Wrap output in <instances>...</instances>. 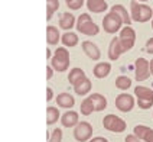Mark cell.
Returning <instances> with one entry per match:
<instances>
[{"instance_id":"cell-21","label":"cell","mask_w":153,"mask_h":142,"mask_svg":"<svg viewBox=\"0 0 153 142\" xmlns=\"http://www.w3.org/2000/svg\"><path fill=\"white\" fill-rule=\"evenodd\" d=\"M59 117H61V113H59V110H58L56 107L49 106V107L46 109V123H48V125H53V123H56Z\"/></svg>"},{"instance_id":"cell-29","label":"cell","mask_w":153,"mask_h":142,"mask_svg":"<svg viewBox=\"0 0 153 142\" xmlns=\"http://www.w3.org/2000/svg\"><path fill=\"white\" fill-rule=\"evenodd\" d=\"M61 141H62V131H61L59 128H55V129L52 131L48 142H61Z\"/></svg>"},{"instance_id":"cell-15","label":"cell","mask_w":153,"mask_h":142,"mask_svg":"<svg viewBox=\"0 0 153 142\" xmlns=\"http://www.w3.org/2000/svg\"><path fill=\"white\" fill-rule=\"evenodd\" d=\"M74 25H76V23H75V16L72 13L65 12V13H62L59 16V26L62 29L69 31L71 28H74Z\"/></svg>"},{"instance_id":"cell-5","label":"cell","mask_w":153,"mask_h":142,"mask_svg":"<svg viewBox=\"0 0 153 142\" xmlns=\"http://www.w3.org/2000/svg\"><path fill=\"white\" fill-rule=\"evenodd\" d=\"M120 44H121V50L123 52L130 51L134 47V41H136V32L130 25H126L121 31H120Z\"/></svg>"},{"instance_id":"cell-2","label":"cell","mask_w":153,"mask_h":142,"mask_svg":"<svg viewBox=\"0 0 153 142\" xmlns=\"http://www.w3.org/2000/svg\"><path fill=\"white\" fill-rule=\"evenodd\" d=\"M75 26H76V31H78L79 34L88 35V36L97 35L98 32H100L98 25H97L93 19H91V16H90L88 13H82V15H79Z\"/></svg>"},{"instance_id":"cell-42","label":"cell","mask_w":153,"mask_h":142,"mask_svg":"<svg viewBox=\"0 0 153 142\" xmlns=\"http://www.w3.org/2000/svg\"><path fill=\"white\" fill-rule=\"evenodd\" d=\"M152 28H153V20H152Z\"/></svg>"},{"instance_id":"cell-41","label":"cell","mask_w":153,"mask_h":142,"mask_svg":"<svg viewBox=\"0 0 153 142\" xmlns=\"http://www.w3.org/2000/svg\"><path fill=\"white\" fill-rule=\"evenodd\" d=\"M140 2H147V0H140Z\"/></svg>"},{"instance_id":"cell-11","label":"cell","mask_w":153,"mask_h":142,"mask_svg":"<svg viewBox=\"0 0 153 142\" xmlns=\"http://www.w3.org/2000/svg\"><path fill=\"white\" fill-rule=\"evenodd\" d=\"M82 51L85 52V55L91 59H98L101 52H100V48L91 41H84L82 42Z\"/></svg>"},{"instance_id":"cell-18","label":"cell","mask_w":153,"mask_h":142,"mask_svg":"<svg viewBox=\"0 0 153 142\" xmlns=\"http://www.w3.org/2000/svg\"><path fill=\"white\" fill-rule=\"evenodd\" d=\"M111 12H114V13H117L121 19H123V23L124 25H130L131 23V15H128V12L126 10V8L123 6V5H114L113 8H111Z\"/></svg>"},{"instance_id":"cell-19","label":"cell","mask_w":153,"mask_h":142,"mask_svg":"<svg viewBox=\"0 0 153 142\" xmlns=\"http://www.w3.org/2000/svg\"><path fill=\"white\" fill-rule=\"evenodd\" d=\"M46 42L49 45H56L59 42V31L56 26L49 25L46 28Z\"/></svg>"},{"instance_id":"cell-33","label":"cell","mask_w":153,"mask_h":142,"mask_svg":"<svg viewBox=\"0 0 153 142\" xmlns=\"http://www.w3.org/2000/svg\"><path fill=\"white\" fill-rule=\"evenodd\" d=\"M146 51L149 54H153V38H150L149 41L146 42Z\"/></svg>"},{"instance_id":"cell-37","label":"cell","mask_w":153,"mask_h":142,"mask_svg":"<svg viewBox=\"0 0 153 142\" xmlns=\"http://www.w3.org/2000/svg\"><path fill=\"white\" fill-rule=\"evenodd\" d=\"M88 142H108L104 136H97V138H93L91 141H88Z\"/></svg>"},{"instance_id":"cell-3","label":"cell","mask_w":153,"mask_h":142,"mask_svg":"<svg viewBox=\"0 0 153 142\" xmlns=\"http://www.w3.org/2000/svg\"><path fill=\"white\" fill-rule=\"evenodd\" d=\"M51 65L53 67L55 71H65V70H68L69 67V54H68V50L65 48V47H59V48H56L55 51V54H53V57L51 58Z\"/></svg>"},{"instance_id":"cell-16","label":"cell","mask_w":153,"mask_h":142,"mask_svg":"<svg viewBox=\"0 0 153 142\" xmlns=\"http://www.w3.org/2000/svg\"><path fill=\"white\" fill-rule=\"evenodd\" d=\"M87 9L93 13H101L107 10V2L105 0H87Z\"/></svg>"},{"instance_id":"cell-23","label":"cell","mask_w":153,"mask_h":142,"mask_svg":"<svg viewBox=\"0 0 153 142\" xmlns=\"http://www.w3.org/2000/svg\"><path fill=\"white\" fill-rule=\"evenodd\" d=\"M61 41H62V45H65V47H75L78 44V35L74 32H67L62 35Z\"/></svg>"},{"instance_id":"cell-32","label":"cell","mask_w":153,"mask_h":142,"mask_svg":"<svg viewBox=\"0 0 153 142\" xmlns=\"http://www.w3.org/2000/svg\"><path fill=\"white\" fill-rule=\"evenodd\" d=\"M126 142H142V139L137 138L134 134H131V135H127V136H126Z\"/></svg>"},{"instance_id":"cell-31","label":"cell","mask_w":153,"mask_h":142,"mask_svg":"<svg viewBox=\"0 0 153 142\" xmlns=\"http://www.w3.org/2000/svg\"><path fill=\"white\" fill-rule=\"evenodd\" d=\"M67 5H68L69 9H72V10H78V9L84 5V0H71V2H68Z\"/></svg>"},{"instance_id":"cell-4","label":"cell","mask_w":153,"mask_h":142,"mask_svg":"<svg viewBox=\"0 0 153 142\" xmlns=\"http://www.w3.org/2000/svg\"><path fill=\"white\" fill-rule=\"evenodd\" d=\"M121 25H123V19L111 10L102 19V29L107 34H116V32L121 31Z\"/></svg>"},{"instance_id":"cell-30","label":"cell","mask_w":153,"mask_h":142,"mask_svg":"<svg viewBox=\"0 0 153 142\" xmlns=\"http://www.w3.org/2000/svg\"><path fill=\"white\" fill-rule=\"evenodd\" d=\"M137 106L140 109H150L153 106V99H137Z\"/></svg>"},{"instance_id":"cell-27","label":"cell","mask_w":153,"mask_h":142,"mask_svg":"<svg viewBox=\"0 0 153 142\" xmlns=\"http://www.w3.org/2000/svg\"><path fill=\"white\" fill-rule=\"evenodd\" d=\"M46 6H48V12H46V19L49 20L52 15L59 9V0H46Z\"/></svg>"},{"instance_id":"cell-38","label":"cell","mask_w":153,"mask_h":142,"mask_svg":"<svg viewBox=\"0 0 153 142\" xmlns=\"http://www.w3.org/2000/svg\"><path fill=\"white\" fill-rule=\"evenodd\" d=\"M51 55H52V52H51V50H49V48H46V58H52Z\"/></svg>"},{"instance_id":"cell-13","label":"cell","mask_w":153,"mask_h":142,"mask_svg":"<svg viewBox=\"0 0 153 142\" xmlns=\"http://www.w3.org/2000/svg\"><path fill=\"white\" fill-rule=\"evenodd\" d=\"M61 123L65 128H71V126L78 125V113L74 110H67L62 116H61Z\"/></svg>"},{"instance_id":"cell-9","label":"cell","mask_w":153,"mask_h":142,"mask_svg":"<svg viewBox=\"0 0 153 142\" xmlns=\"http://www.w3.org/2000/svg\"><path fill=\"white\" fill-rule=\"evenodd\" d=\"M134 104H136V101H134V97L131 94L121 93L116 97V107L119 109L120 112H130L134 107Z\"/></svg>"},{"instance_id":"cell-6","label":"cell","mask_w":153,"mask_h":142,"mask_svg":"<svg viewBox=\"0 0 153 142\" xmlns=\"http://www.w3.org/2000/svg\"><path fill=\"white\" fill-rule=\"evenodd\" d=\"M102 125H104V128H105L107 131H110V132H117V134L124 132L126 128H127L126 122H124L121 117L116 116V115H105L104 119H102Z\"/></svg>"},{"instance_id":"cell-34","label":"cell","mask_w":153,"mask_h":142,"mask_svg":"<svg viewBox=\"0 0 153 142\" xmlns=\"http://www.w3.org/2000/svg\"><path fill=\"white\" fill-rule=\"evenodd\" d=\"M52 75H53V67H52V65H48V67H46V78L51 80Z\"/></svg>"},{"instance_id":"cell-1","label":"cell","mask_w":153,"mask_h":142,"mask_svg":"<svg viewBox=\"0 0 153 142\" xmlns=\"http://www.w3.org/2000/svg\"><path fill=\"white\" fill-rule=\"evenodd\" d=\"M130 15H131V19L134 22H147L150 20V17L153 15V9H150L147 5H143V3H137L136 0H131L130 2Z\"/></svg>"},{"instance_id":"cell-35","label":"cell","mask_w":153,"mask_h":142,"mask_svg":"<svg viewBox=\"0 0 153 142\" xmlns=\"http://www.w3.org/2000/svg\"><path fill=\"white\" fill-rule=\"evenodd\" d=\"M145 142H153V129H150L149 132H147V135L145 136V139H143Z\"/></svg>"},{"instance_id":"cell-17","label":"cell","mask_w":153,"mask_h":142,"mask_svg":"<svg viewBox=\"0 0 153 142\" xmlns=\"http://www.w3.org/2000/svg\"><path fill=\"white\" fill-rule=\"evenodd\" d=\"M110 71H111L110 62H98V64L93 68V73L97 78H104V77H107V75L110 74Z\"/></svg>"},{"instance_id":"cell-10","label":"cell","mask_w":153,"mask_h":142,"mask_svg":"<svg viewBox=\"0 0 153 142\" xmlns=\"http://www.w3.org/2000/svg\"><path fill=\"white\" fill-rule=\"evenodd\" d=\"M123 54V50H121V44H120V38L119 36H114L111 39L110 45H108V58L111 61H116V59L120 58V55Z\"/></svg>"},{"instance_id":"cell-28","label":"cell","mask_w":153,"mask_h":142,"mask_svg":"<svg viewBox=\"0 0 153 142\" xmlns=\"http://www.w3.org/2000/svg\"><path fill=\"white\" fill-rule=\"evenodd\" d=\"M150 129L152 128H149V126H146V125H136L134 129H133V134L136 135L137 138H140V139H145V136L147 135V132Z\"/></svg>"},{"instance_id":"cell-22","label":"cell","mask_w":153,"mask_h":142,"mask_svg":"<svg viewBox=\"0 0 153 142\" xmlns=\"http://www.w3.org/2000/svg\"><path fill=\"white\" fill-rule=\"evenodd\" d=\"M134 94L137 99H153V90L145 86H136L134 89Z\"/></svg>"},{"instance_id":"cell-7","label":"cell","mask_w":153,"mask_h":142,"mask_svg":"<svg viewBox=\"0 0 153 142\" xmlns=\"http://www.w3.org/2000/svg\"><path fill=\"white\" fill-rule=\"evenodd\" d=\"M136 70H134V75H136L137 81H145L149 78V75L152 74L150 73V62L145 58H137L136 62Z\"/></svg>"},{"instance_id":"cell-26","label":"cell","mask_w":153,"mask_h":142,"mask_svg":"<svg viewBox=\"0 0 153 142\" xmlns=\"http://www.w3.org/2000/svg\"><path fill=\"white\" fill-rule=\"evenodd\" d=\"M130 86H131V80L126 75H119L116 78V87L119 90H127V89H130Z\"/></svg>"},{"instance_id":"cell-36","label":"cell","mask_w":153,"mask_h":142,"mask_svg":"<svg viewBox=\"0 0 153 142\" xmlns=\"http://www.w3.org/2000/svg\"><path fill=\"white\" fill-rule=\"evenodd\" d=\"M52 97H53V90H52L51 87H48V89H46V100L51 101Z\"/></svg>"},{"instance_id":"cell-39","label":"cell","mask_w":153,"mask_h":142,"mask_svg":"<svg viewBox=\"0 0 153 142\" xmlns=\"http://www.w3.org/2000/svg\"><path fill=\"white\" fill-rule=\"evenodd\" d=\"M150 73H152V75H153V58L150 59Z\"/></svg>"},{"instance_id":"cell-24","label":"cell","mask_w":153,"mask_h":142,"mask_svg":"<svg viewBox=\"0 0 153 142\" xmlns=\"http://www.w3.org/2000/svg\"><path fill=\"white\" fill-rule=\"evenodd\" d=\"M84 75H85V73H84L82 68H79V67L72 68V70L69 71V74H68V83L74 86V84H75L79 78H82Z\"/></svg>"},{"instance_id":"cell-20","label":"cell","mask_w":153,"mask_h":142,"mask_svg":"<svg viewBox=\"0 0 153 142\" xmlns=\"http://www.w3.org/2000/svg\"><path fill=\"white\" fill-rule=\"evenodd\" d=\"M91 100L94 103V107H95V112H102L104 109L107 107V99L102 96V94H98V93H93L91 96Z\"/></svg>"},{"instance_id":"cell-14","label":"cell","mask_w":153,"mask_h":142,"mask_svg":"<svg viewBox=\"0 0 153 142\" xmlns=\"http://www.w3.org/2000/svg\"><path fill=\"white\" fill-rule=\"evenodd\" d=\"M56 103H58L59 107L71 109L75 104V99H74L69 93H61V94L56 96Z\"/></svg>"},{"instance_id":"cell-8","label":"cell","mask_w":153,"mask_h":142,"mask_svg":"<svg viewBox=\"0 0 153 142\" xmlns=\"http://www.w3.org/2000/svg\"><path fill=\"white\" fill-rule=\"evenodd\" d=\"M93 135V126L88 122H79L74 129V138L79 142L88 141Z\"/></svg>"},{"instance_id":"cell-40","label":"cell","mask_w":153,"mask_h":142,"mask_svg":"<svg viewBox=\"0 0 153 142\" xmlns=\"http://www.w3.org/2000/svg\"><path fill=\"white\" fill-rule=\"evenodd\" d=\"M65 2H67V3H68V2H71V0H65Z\"/></svg>"},{"instance_id":"cell-12","label":"cell","mask_w":153,"mask_h":142,"mask_svg":"<svg viewBox=\"0 0 153 142\" xmlns=\"http://www.w3.org/2000/svg\"><path fill=\"white\" fill-rule=\"evenodd\" d=\"M91 87H93V84H91V80H88L87 77H82V78H79L75 84H74V92L76 94H79V96H84L87 93L91 90Z\"/></svg>"},{"instance_id":"cell-25","label":"cell","mask_w":153,"mask_h":142,"mask_svg":"<svg viewBox=\"0 0 153 142\" xmlns=\"http://www.w3.org/2000/svg\"><path fill=\"white\" fill-rule=\"evenodd\" d=\"M79 110H81V113L84 115V116H90L91 113H93L95 107H94V103L91 100V97H87L82 103H81V106H79Z\"/></svg>"}]
</instances>
